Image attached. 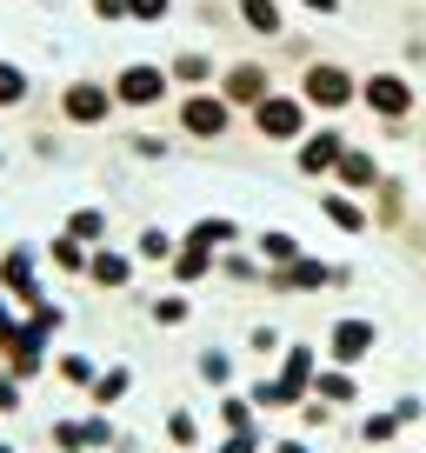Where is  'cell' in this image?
<instances>
[{"instance_id":"1","label":"cell","mask_w":426,"mask_h":453,"mask_svg":"<svg viewBox=\"0 0 426 453\" xmlns=\"http://www.w3.org/2000/svg\"><path fill=\"white\" fill-rule=\"evenodd\" d=\"M293 94L307 100L313 113H346V107L360 100V81L340 67V60H307V67H300V87H293Z\"/></svg>"},{"instance_id":"2","label":"cell","mask_w":426,"mask_h":453,"mask_svg":"<svg viewBox=\"0 0 426 453\" xmlns=\"http://www.w3.org/2000/svg\"><path fill=\"white\" fill-rule=\"evenodd\" d=\"M373 354H380V320H367V313H340L320 334V360H333V367H367Z\"/></svg>"},{"instance_id":"3","label":"cell","mask_w":426,"mask_h":453,"mask_svg":"<svg viewBox=\"0 0 426 453\" xmlns=\"http://www.w3.org/2000/svg\"><path fill=\"white\" fill-rule=\"evenodd\" d=\"M307 127H313V107H307L300 94H286V87H273V94L254 107V134H260V141H280V147H293Z\"/></svg>"},{"instance_id":"4","label":"cell","mask_w":426,"mask_h":453,"mask_svg":"<svg viewBox=\"0 0 426 453\" xmlns=\"http://www.w3.org/2000/svg\"><path fill=\"white\" fill-rule=\"evenodd\" d=\"M354 267L340 260H320V254H300L293 267H267V294H327V287H346Z\"/></svg>"},{"instance_id":"5","label":"cell","mask_w":426,"mask_h":453,"mask_svg":"<svg viewBox=\"0 0 426 453\" xmlns=\"http://www.w3.org/2000/svg\"><path fill=\"white\" fill-rule=\"evenodd\" d=\"M107 87H114V100H120L127 113H154L160 100L173 94V81H167V67H160V60H127Z\"/></svg>"},{"instance_id":"6","label":"cell","mask_w":426,"mask_h":453,"mask_svg":"<svg viewBox=\"0 0 426 453\" xmlns=\"http://www.w3.org/2000/svg\"><path fill=\"white\" fill-rule=\"evenodd\" d=\"M0 294L14 300L20 313H27V307H41V300H47V280H41V247L14 241L7 254H0Z\"/></svg>"},{"instance_id":"7","label":"cell","mask_w":426,"mask_h":453,"mask_svg":"<svg viewBox=\"0 0 426 453\" xmlns=\"http://www.w3.org/2000/svg\"><path fill=\"white\" fill-rule=\"evenodd\" d=\"M173 120H180V134H186V141H227L233 107L220 100V87H200V94H180Z\"/></svg>"},{"instance_id":"8","label":"cell","mask_w":426,"mask_h":453,"mask_svg":"<svg viewBox=\"0 0 426 453\" xmlns=\"http://www.w3.org/2000/svg\"><path fill=\"white\" fill-rule=\"evenodd\" d=\"M120 113V100H114V87L107 81H67L60 87V120H67V127H107V120H114Z\"/></svg>"},{"instance_id":"9","label":"cell","mask_w":426,"mask_h":453,"mask_svg":"<svg viewBox=\"0 0 426 453\" xmlns=\"http://www.w3.org/2000/svg\"><path fill=\"white\" fill-rule=\"evenodd\" d=\"M413 100H420V94H413V81H407V73H393V67H373L367 81H360V107H367L373 120H393V127H399V120L413 113Z\"/></svg>"},{"instance_id":"10","label":"cell","mask_w":426,"mask_h":453,"mask_svg":"<svg viewBox=\"0 0 426 453\" xmlns=\"http://www.w3.org/2000/svg\"><path fill=\"white\" fill-rule=\"evenodd\" d=\"M346 147H354V141H346L333 120H327V127H307V134L293 141V167L307 173V180H333V167H340Z\"/></svg>"},{"instance_id":"11","label":"cell","mask_w":426,"mask_h":453,"mask_svg":"<svg viewBox=\"0 0 426 453\" xmlns=\"http://www.w3.org/2000/svg\"><path fill=\"white\" fill-rule=\"evenodd\" d=\"M267 94H273V67L267 60H233V67H220V100H227L233 113H254Z\"/></svg>"},{"instance_id":"12","label":"cell","mask_w":426,"mask_h":453,"mask_svg":"<svg viewBox=\"0 0 426 453\" xmlns=\"http://www.w3.org/2000/svg\"><path fill=\"white\" fill-rule=\"evenodd\" d=\"M0 367L14 373V380H27V387H34V380H41L47 367H54V347H47V340L34 334L27 320H20V334L7 340V347H0Z\"/></svg>"},{"instance_id":"13","label":"cell","mask_w":426,"mask_h":453,"mask_svg":"<svg viewBox=\"0 0 426 453\" xmlns=\"http://www.w3.org/2000/svg\"><path fill=\"white\" fill-rule=\"evenodd\" d=\"M380 180H386V173H380V160H373L367 147H346L340 167H333V187H340V194H360V200H373Z\"/></svg>"},{"instance_id":"14","label":"cell","mask_w":426,"mask_h":453,"mask_svg":"<svg viewBox=\"0 0 426 453\" xmlns=\"http://www.w3.org/2000/svg\"><path fill=\"white\" fill-rule=\"evenodd\" d=\"M180 241H186V247H207V254H227V247H247V226L227 220V213H200Z\"/></svg>"},{"instance_id":"15","label":"cell","mask_w":426,"mask_h":453,"mask_svg":"<svg viewBox=\"0 0 426 453\" xmlns=\"http://www.w3.org/2000/svg\"><path fill=\"white\" fill-rule=\"evenodd\" d=\"M87 287H100V294H127V287H133V254H120V247H94V260H87Z\"/></svg>"},{"instance_id":"16","label":"cell","mask_w":426,"mask_h":453,"mask_svg":"<svg viewBox=\"0 0 426 453\" xmlns=\"http://www.w3.org/2000/svg\"><path fill=\"white\" fill-rule=\"evenodd\" d=\"M273 373H280L293 394H313V373H320V347H313V340H286L280 360H273Z\"/></svg>"},{"instance_id":"17","label":"cell","mask_w":426,"mask_h":453,"mask_svg":"<svg viewBox=\"0 0 426 453\" xmlns=\"http://www.w3.org/2000/svg\"><path fill=\"white\" fill-rule=\"evenodd\" d=\"M313 394H320L333 413H340V407H360V394H367V387H360V367H333V360H320V373H313Z\"/></svg>"},{"instance_id":"18","label":"cell","mask_w":426,"mask_h":453,"mask_svg":"<svg viewBox=\"0 0 426 453\" xmlns=\"http://www.w3.org/2000/svg\"><path fill=\"white\" fill-rule=\"evenodd\" d=\"M320 213H327L340 234H373V207H367L360 194H340V187H327V194H320Z\"/></svg>"},{"instance_id":"19","label":"cell","mask_w":426,"mask_h":453,"mask_svg":"<svg viewBox=\"0 0 426 453\" xmlns=\"http://www.w3.org/2000/svg\"><path fill=\"white\" fill-rule=\"evenodd\" d=\"M160 440H167L173 453H207V420H200L194 407H167V420H160Z\"/></svg>"},{"instance_id":"20","label":"cell","mask_w":426,"mask_h":453,"mask_svg":"<svg viewBox=\"0 0 426 453\" xmlns=\"http://www.w3.org/2000/svg\"><path fill=\"white\" fill-rule=\"evenodd\" d=\"M267 413L247 400V387H227V394H213V426L220 434H247V426H260Z\"/></svg>"},{"instance_id":"21","label":"cell","mask_w":426,"mask_h":453,"mask_svg":"<svg viewBox=\"0 0 426 453\" xmlns=\"http://www.w3.org/2000/svg\"><path fill=\"white\" fill-rule=\"evenodd\" d=\"M127 394H133V367H127V360H107V367H100V380L87 387V407L114 413V407H120Z\"/></svg>"},{"instance_id":"22","label":"cell","mask_w":426,"mask_h":453,"mask_svg":"<svg viewBox=\"0 0 426 453\" xmlns=\"http://www.w3.org/2000/svg\"><path fill=\"white\" fill-rule=\"evenodd\" d=\"M194 373H200V387H213V394L240 387V360H233L227 347H200V354H194Z\"/></svg>"},{"instance_id":"23","label":"cell","mask_w":426,"mask_h":453,"mask_svg":"<svg viewBox=\"0 0 426 453\" xmlns=\"http://www.w3.org/2000/svg\"><path fill=\"white\" fill-rule=\"evenodd\" d=\"M213 280H233V287H267V267H260L254 247H227L213 260Z\"/></svg>"},{"instance_id":"24","label":"cell","mask_w":426,"mask_h":453,"mask_svg":"<svg viewBox=\"0 0 426 453\" xmlns=\"http://www.w3.org/2000/svg\"><path fill=\"white\" fill-rule=\"evenodd\" d=\"M247 247H254V254H260V267H293V260L307 254V247H300L293 234H286V226H260V234H254V241H247Z\"/></svg>"},{"instance_id":"25","label":"cell","mask_w":426,"mask_h":453,"mask_svg":"<svg viewBox=\"0 0 426 453\" xmlns=\"http://www.w3.org/2000/svg\"><path fill=\"white\" fill-rule=\"evenodd\" d=\"M213 260H220V254H207V247H186V241H180V254L167 260V287H200V280H213Z\"/></svg>"},{"instance_id":"26","label":"cell","mask_w":426,"mask_h":453,"mask_svg":"<svg viewBox=\"0 0 426 453\" xmlns=\"http://www.w3.org/2000/svg\"><path fill=\"white\" fill-rule=\"evenodd\" d=\"M167 81H173V87H186V94H200V87H213L220 73H213V60L200 54V47H186V54H173V60H167Z\"/></svg>"},{"instance_id":"27","label":"cell","mask_w":426,"mask_h":453,"mask_svg":"<svg viewBox=\"0 0 426 453\" xmlns=\"http://www.w3.org/2000/svg\"><path fill=\"white\" fill-rule=\"evenodd\" d=\"M247 400H254V407H260V413H293V407H300V400H307V394H293V387H286V380H280V373H273V367H267V373H260V380H254V387H247Z\"/></svg>"},{"instance_id":"28","label":"cell","mask_w":426,"mask_h":453,"mask_svg":"<svg viewBox=\"0 0 426 453\" xmlns=\"http://www.w3.org/2000/svg\"><path fill=\"white\" fill-rule=\"evenodd\" d=\"M233 7H240L247 34H267V41H280V34H286V7H280V0H233Z\"/></svg>"},{"instance_id":"29","label":"cell","mask_w":426,"mask_h":453,"mask_svg":"<svg viewBox=\"0 0 426 453\" xmlns=\"http://www.w3.org/2000/svg\"><path fill=\"white\" fill-rule=\"evenodd\" d=\"M399 434H407V426H399V413H393V407L360 413V426H354V440H360V447H393Z\"/></svg>"},{"instance_id":"30","label":"cell","mask_w":426,"mask_h":453,"mask_svg":"<svg viewBox=\"0 0 426 453\" xmlns=\"http://www.w3.org/2000/svg\"><path fill=\"white\" fill-rule=\"evenodd\" d=\"M114 440H120V420H114V413H100V407L80 413V453H114Z\"/></svg>"},{"instance_id":"31","label":"cell","mask_w":426,"mask_h":453,"mask_svg":"<svg viewBox=\"0 0 426 453\" xmlns=\"http://www.w3.org/2000/svg\"><path fill=\"white\" fill-rule=\"evenodd\" d=\"M47 373H54L60 387H73V394H87V387L100 380V360L94 354H54V367H47Z\"/></svg>"},{"instance_id":"32","label":"cell","mask_w":426,"mask_h":453,"mask_svg":"<svg viewBox=\"0 0 426 453\" xmlns=\"http://www.w3.org/2000/svg\"><path fill=\"white\" fill-rule=\"evenodd\" d=\"M173 254H180V234H173V226H141V234H133V260H154V267H167Z\"/></svg>"},{"instance_id":"33","label":"cell","mask_w":426,"mask_h":453,"mask_svg":"<svg viewBox=\"0 0 426 453\" xmlns=\"http://www.w3.org/2000/svg\"><path fill=\"white\" fill-rule=\"evenodd\" d=\"M147 320L154 326H186L194 320V300H186V287H167V294L147 300Z\"/></svg>"},{"instance_id":"34","label":"cell","mask_w":426,"mask_h":453,"mask_svg":"<svg viewBox=\"0 0 426 453\" xmlns=\"http://www.w3.org/2000/svg\"><path fill=\"white\" fill-rule=\"evenodd\" d=\"M60 234H73L80 247H107V207H73Z\"/></svg>"},{"instance_id":"35","label":"cell","mask_w":426,"mask_h":453,"mask_svg":"<svg viewBox=\"0 0 426 453\" xmlns=\"http://www.w3.org/2000/svg\"><path fill=\"white\" fill-rule=\"evenodd\" d=\"M367 207H373V226H399V220H407V187H399V180H380Z\"/></svg>"},{"instance_id":"36","label":"cell","mask_w":426,"mask_h":453,"mask_svg":"<svg viewBox=\"0 0 426 453\" xmlns=\"http://www.w3.org/2000/svg\"><path fill=\"white\" fill-rule=\"evenodd\" d=\"M47 260H54L60 273H73V280H87V260H94V247H80L73 234H54V241H47Z\"/></svg>"},{"instance_id":"37","label":"cell","mask_w":426,"mask_h":453,"mask_svg":"<svg viewBox=\"0 0 426 453\" xmlns=\"http://www.w3.org/2000/svg\"><path fill=\"white\" fill-rule=\"evenodd\" d=\"M27 94H34L27 67H20V60H0V113H14V107H27Z\"/></svg>"},{"instance_id":"38","label":"cell","mask_w":426,"mask_h":453,"mask_svg":"<svg viewBox=\"0 0 426 453\" xmlns=\"http://www.w3.org/2000/svg\"><path fill=\"white\" fill-rule=\"evenodd\" d=\"M27 326H34V334L47 340V347H54V340H60V326H67V307H60V300L47 294L41 307H27Z\"/></svg>"},{"instance_id":"39","label":"cell","mask_w":426,"mask_h":453,"mask_svg":"<svg viewBox=\"0 0 426 453\" xmlns=\"http://www.w3.org/2000/svg\"><path fill=\"white\" fill-rule=\"evenodd\" d=\"M267 420H260V426H247V434H213V447L207 453H267Z\"/></svg>"},{"instance_id":"40","label":"cell","mask_w":426,"mask_h":453,"mask_svg":"<svg viewBox=\"0 0 426 453\" xmlns=\"http://www.w3.org/2000/svg\"><path fill=\"white\" fill-rule=\"evenodd\" d=\"M280 347H286V334H280V326H254V334H247V354H254V360H267V367L280 360Z\"/></svg>"},{"instance_id":"41","label":"cell","mask_w":426,"mask_h":453,"mask_svg":"<svg viewBox=\"0 0 426 453\" xmlns=\"http://www.w3.org/2000/svg\"><path fill=\"white\" fill-rule=\"evenodd\" d=\"M293 420L307 426V434H327V426H333V407H327V400H320V394H307V400H300V407H293Z\"/></svg>"},{"instance_id":"42","label":"cell","mask_w":426,"mask_h":453,"mask_svg":"<svg viewBox=\"0 0 426 453\" xmlns=\"http://www.w3.org/2000/svg\"><path fill=\"white\" fill-rule=\"evenodd\" d=\"M20 407H27V380H14V373L0 367V420H14Z\"/></svg>"},{"instance_id":"43","label":"cell","mask_w":426,"mask_h":453,"mask_svg":"<svg viewBox=\"0 0 426 453\" xmlns=\"http://www.w3.org/2000/svg\"><path fill=\"white\" fill-rule=\"evenodd\" d=\"M127 147H133V160H167V154H173V141H167V134H133Z\"/></svg>"},{"instance_id":"44","label":"cell","mask_w":426,"mask_h":453,"mask_svg":"<svg viewBox=\"0 0 426 453\" xmlns=\"http://www.w3.org/2000/svg\"><path fill=\"white\" fill-rule=\"evenodd\" d=\"M167 14H173V0H127V20H147V27L167 20Z\"/></svg>"},{"instance_id":"45","label":"cell","mask_w":426,"mask_h":453,"mask_svg":"<svg viewBox=\"0 0 426 453\" xmlns=\"http://www.w3.org/2000/svg\"><path fill=\"white\" fill-rule=\"evenodd\" d=\"M20 320H27V313H20L14 300H7V294H0V347H7V340L20 334Z\"/></svg>"},{"instance_id":"46","label":"cell","mask_w":426,"mask_h":453,"mask_svg":"<svg viewBox=\"0 0 426 453\" xmlns=\"http://www.w3.org/2000/svg\"><path fill=\"white\" fill-rule=\"evenodd\" d=\"M267 453H320L307 434H280V440H267Z\"/></svg>"},{"instance_id":"47","label":"cell","mask_w":426,"mask_h":453,"mask_svg":"<svg viewBox=\"0 0 426 453\" xmlns=\"http://www.w3.org/2000/svg\"><path fill=\"white\" fill-rule=\"evenodd\" d=\"M393 413H399V426H413V420L426 413V400H420V394H399V400H393Z\"/></svg>"},{"instance_id":"48","label":"cell","mask_w":426,"mask_h":453,"mask_svg":"<svg viewBox=\"0 0 426 453\" xmlns=\"http://www.w3.org/2000/svg\"><path fill=\"white\" fill-rule=\"evenodd\" d=\"M94 14L100 20H127V0H94Z\"/></svg>"},{"instance_id":"49","label":"cell","mask_w":426,"mask_h":453,"mask_svg":"<svg viewBox=\"0 0 426 453\" xmlns=\"http://www.w3.org/2000/svg\"><path fill=\"white\" fill-rule=\"evenodd\" d=\"M114 453H141V434H127V426H120V440H114Z\"/></svg>"},{"instance_id":"50","label":"cell","mask_w":426,"mask_h":453,"mask_svg":"<svg viewBox=\"0 0 426 453\" xmlns=\"http://www.w3.org/2000/svg\"><path fill=\"white\" fill-rule=\"evenodd\" d=\"M307 14H340V0H300Z\"/></svg>"},{"instance_id":"51","label":"cell","mask_w":426,"mask_h":453,"mask_svg":"<svg viewBox=\"0 0 426 453\" xmlns=\"http://www.w3.org/2000/svg\"><path fill=\"white\" fill-rule=\"evenodd\" d=\"M0 453H20V447H14V440H0Z\"/></svg>"},{"instance_id":"52","label":"cell","mask_w":426,"mask_h":453,"mask_svg":"<svg viewBox=\"0 0 426 453\" xmlns=\"http://www.w3.org/2000/svg\"><path fill=\"white\" fill-rule=\"evenodd\" d=\"M0 173H7V154H0Z\"/></svg>"}]
</instances>
